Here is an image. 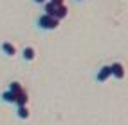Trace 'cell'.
<instances>
[{
	"mask_svg": "<svg viewBox=\"0 0 128 125\" xmlns=\"http://www.w3.org/2000/svg\"><path fill=\"white\" fill-rule=\"evenodd\" d=\"M44 13L49 16H54L58 20H63L67 15H69V9H67L65 4H52V2H45L44 4Z\"/></svg>",
	"mask_w": 128,
	"mask_h": 125,
	"instance_id": "1",
	"label": "cell"
},
{
	"mask_svg": "<svg viewBox=\"0 0 128 125\" xmlns=\"http://www.w3.org/2000/svg\"><path fill=\"white\" fill-rule=\"evenodd\" d=\"M36 27L42 31H56L60 27V20L54 18V16H49L45 13H42L36 18Z\"/></svg>",
	"mask_w": 128,
	"mask_h": 125,
	"instance_id": "2",
	"label": "cell"
},
{
	"mask_svg": "<svg viewBox=\"0 0 128 125\" xmlns=\"http://www.w3.org/2000/svg\"><path fill=\"white\" fill-rule=\"evenodd\" d=\"M108 78H112V67H110V64L101 65V67H98V71L94 73V80L98 83H105Z\"/></svg>",
	"mask_w": 128,
	"mask_h": 125,
	"instance_id": "3",
	"label": "cell"
},
{
	"mask_svg": "<svg viewBox=\"0 0 128 125\" xmlns=\"http://www.w3.org/2000/svg\"><path fill=\"white\" fill-rule=\"evenodd\" d=\"M0 51H2V54L6 58H14L16 56V47H14V44H11L9 40H2L0 42Z\"/></svg>",
	"mask_w": 128,
	"mask_h": 125,
	"instance_id": "4",
	"label": "cell"
},
{
	"mask_svg": "<svg viewBox=\"0 0 128 125\" xmlns=\"http://www.w3.org/2000/svg\"><path fill=\"white\" fill-rule=\"evenodd\" d=\"M110 67H112V78L116 80H123L126 76V69H124V65L121 62H114V64H110Z\"/></svg>",
	"mask_w": 128,
	"mask_h": 125,
	"instance_id": "5",
	"label": "cell"
},
{
	"mask_svg": "<svg viewBox=\"0 0 128 125\" xmlns=\"http://www.w3.org/2000/svg\"><path fill=\"white\" fill-rule=\"evenodd\" d=\"M34 58H36V49L32 47V45H25V47L22 49V62H24V64L34 62Z\"/></svg>",
	"mask_w": 128,
	"mask_h": 125,
	"instance_id": "6",
	"label": "cell"
},
{
	"mask_svg": "<svg viewBox=\"0 0 128 125\" xmlns=\"http://www.w3.org/2000/svg\"><path fill=\"white\" fill-rule=\"evenodd\" d=\"M0 100H2L4 103H7V105H14V102H16V94L11 93L9 89H6V91H2V94H0Z\"/></svg>",
	"mask_w": 128,
	"mask_h": 125,
	"instance_id": "7",
	"label": "cell"
},
{
	"mask_svg": "<svg viewBox=\"0 0 128 125\" xmlns=\"http://www.w3.org/2000/svg\"><path fill=\"white\" fill-rule=\"evenodd\" d=\"M16 116H18V120H29V116H31L29 107L27 105H18L16 107Z\"/></svg>",
	"mask_w": 128,
	"mask_h": 125,
	"instance_id": "8",
	"label": "cell"
},
{
	"mask_svg": "<svg viewBox=\"0 0 128 125\" xmlns=\"http://www.w3.org/2000/svg\"><path fill=\"white\" fill-rule=\"evenodd\" d=\"M29 103V94H27V91H22L20 94H16V102L14 105L18 107V105H27Z\"/></svg>",
	"mask_w": 128,
	"mask_h": 125,
	"instance_id": "9",
	"label": "cell"
},
{
	"mask_svg": "<svg viewBox=\"0 0 128 125\" xmlns=\"http://www.w3.org/2000/svg\"><path fill=\"white\" fill-rule=\"evenodd\" d=\"M7 89H9L11 93H14V94H20L22 91H25V89H24V85H22V83H20L18 80H13V82L9 83V85H7Z\"/></svg>",
	"mask_w": 128,
	"mask_h": 125,
	"instance_id": "10",
	"label": "cell"
},
{
	"mask_svg": "<svg viewBox=\"0 0 128 125\" xmlns=\"http://www.w3.org/2000/svg\"><path fill=\"white\" fill-rule=\"evenodd\" d=\"M32 2H34L36 6H44L45 2H49V0H32Z\"/></svg>",
	"mask_w": 128,
	"mask_h": 125,
	"instance_id": "11",
	"label": "cell"
},
{
	"mask_svg": "<svg viewBox=\"0 0 128 125\" xmlns=\"http://www.w3.org/2000/svg\"><path fill=\"white\" fill-rule=\"evenodd\" d=\"M49 2H52V4H58V6H60V4H65V0H49Z\"/></svg>",
	"mask_w": 128,
	"mask_h": 125,
	"instance_id": "12",
	"label": "cell"
},
{
	"mask_svg": "<svg viewBox=\"0 0 128 125\" xmlns=\"http://www.w3.org/2000/svg\"><path fill=\"white\" fill-rule=\"evenodd\" d=\"M76 2H81V0H76Z\"/></svg>",
	"mask_w": 128,
	"mask_h": 125,
	"instance_id": "13",
	"label": "cell"
}]
</instances>
